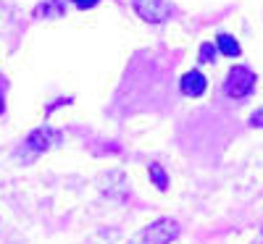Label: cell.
<instances>
[{
    "instance_id": "5b68a950",
    "label": "cell",
    "mask_w": 263,
    "mask_h": 244,
    "mask_svg": "<svg viewBox=\"0 0 263 244\" xmlns=\"http://www.w3.org/2000/svg\"><path fill=\"white\" fill-rule=\"evenodd\" d=\"M205 76L200 74V71H190V74H184L182 76V92L187 95V97H197V95H203L205 92Z\"/></svg>"
},
{
    "instance_id": "30bf717a",
    "label": "cell",
    "mask_w": 263,
    "mask_h": 244,
    "mask_svg": "<svg viewBox=\"0 0 263 244\" xmlns=\"http://www.w3.org/2000/svg\"><path fill=\"white\" fill-rule=\"evenodd\" d=\"M74 6H77V8H95L98 0H74Z\"/></svg>"
},
{
    "instance_id": "52a82bcc",
    "label": "cell",
    "mask_w": 263,
    "mask_h": 244,
    "mask_svg": "<svg viewBox=\"0 0 263 244\" xmlns=\"http://www.w3.org/2000/svg\"><path fill=\"white\" fill-rule=\"evenodd\" d=\"M34 13L42 16V18H48V16H61V13H63V0H48V3L40 6Z\"/></svg>"
},
{
    "instance_id": "8fae6325",
    "label": "cell",
    "mask_w": 263,
    "mask_h": 244,
    "mask_svg": "<svg viewBox=\"0 0 263 244\" xmlns=\"http://www.w3.org/2000/svg\"><path fill=\"white\" fill-rule=\"evenodd\" d=\"M0 113H3V95H0Z\"/></svg>"
},
{
    "instance_id": "ba28073f",
    "label": "cell",
    "mask_w": 263,
    "mask_h": 244,
    "mask_svg": "<svg viewBox=\"0 0 263 244\" xmlns=\"http://www.w3.org/2000/svg\"><path fill=\"white\" fill-rule=\"evenodd\" d=\"M147 171H150V179H153V184H156L158 189H166V187H168V176H166V171H163L158 163H153Z\"/></svg>"
},
{
    "instance_id": "6da1fadb",
    "label": "cell",
    "mask_w": 263,
    "mask_h": 244,
    "mask_svg": "<svg viewBox=\"0 0 263 244\" xmlns=\"http://www.w3.org/2000/svg\"><path fill=\"white\" fill-rule=\"evenodd\" d=\"M179 236V223L174 218H161L156 223H150L147 229H142L129 244H171Z\"/></svg>"
},
{
    "instance_id": "9c48e42d",
    "label": "cell",
    "mask_w": 263,
    "mask_h": 244,
    "mask_svg": "<svg viewBox=\"0 0 263 244\" xmlns=\"http://www.w3.org/2000/svg\"><path fill=\"white\" fill-rule=\"evenodd\" d=\"M213 58H216V42H203L200 55H197V63H213Z\"/></svg>"
},
{
    "instance_id": "277c9868",
    "label": "cell",
    "mask_w": 263,
    "mask_h": 244,
    "mask_svg": "<svg viewBox=\"0 0 263 244\" xmlns=\"http://www.w3.org/2000/svg\"><path fill=\"white\" fill-rule=\"evenodd\" d=\"M135 11L140 18L150 21V24H161L168 18V0H135Z\"/></svg>"
},
{
    "instance_id": "8992f818",
    "label": "cell",
    "mask_w": 263,
    "mask_h": 244,
    "mask_svg": "<svg viewBox=\"0 0 263 244\" xmlns=\"http://www.w3.org/2000/svg\"><path fill=\"white\" fill-rule=\"evenodd\" d=\"M216 50H221V53L229 55V58H237V55H239V42H237L232 34H218V39H216Z\"/></svg>"
},
{
    "instance_id": "3957f363",
    "label": "cell",
    "mask_w": 263,
    "mask_h": 244,
    "mask_svg": "<svg viewBox=\"0 0 263 244\" xmlns=\"http://www.w3.org/2000/svg\"><path fill=\"white\" fill-rule=\"evenodd\" d=\"M253 84H255V74L245 66H234L227 76V92L232 97H245L253 92Z\"/></svg>"
},
{
    "instance_id": "7a4b0ae2",
    "label": "cell",
    "mask_w": 263,
    "mask_h": 244,
    "mask_svg": "<svg viewBox=\"0 0 263 244\" xmlns=\"http://www.w3.org/2000/svg\"><path fill=\"white\" fill-rule=\"evenodd\" d=\"M61 139H63L61 131H55V129H50V126H40V129H34L32 134L27 137L24 147H21V158H24V160H32V158H37L40 152H45V150L55 147Z\"/></svg>"
}]
</instances>
